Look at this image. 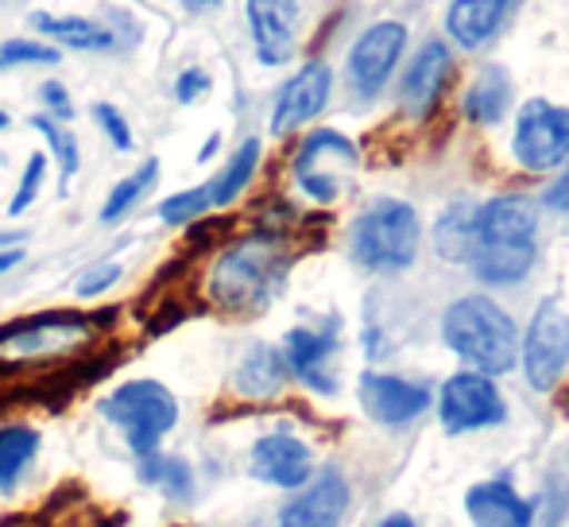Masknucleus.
Segmentation results:
<instances>
[{"mask_svg": "<svg viewBox=\"0 0 569 527\" xmlns=\"http://www.w3.org/2000/svg\"><path fill=\"white\" fill-rule=\"evenodd\" d=\"M516 159L531 171H550L562 159H569V109L547 106V101H531L519 113L516 129Z\"/></svg>", "mask_w": 569, "mask_h": 527, "instance_id": "7", "label": "nucleus"}, {"mask_svg": "<svg viewBox=\"0 0 569 527\" xmlns=\"http://www.w3.org/2000/svg\"><path fill=\"white\" fill-rule=\"evenodd\" d=\"M283 380H287L283 354L260 341V346H252L244 357H240L232 385H237V392L248 396V399H268V396H276L279 388H283Z\"/></svg>", "mask_w": 569, "mask_h": 527, "instance_id": "24", "label": "nucleus"}, {"mask_svg": "<svg viewBox=\"0 0 569 527\" xmlns=\"http://www.w3.org/2000/svg\"><path fill=\"white\" fill-rule=\"evenodd\" d=\"M503 106H508V82H503L500 70H488V74L480 78L477 86H472L469 101H465V109H469V117H472V121H480V125L500 121Z\"/></svg>", "mask_w": 569, "mask_h": 527, "instance_id": "29", "label": "nucleus"}, {"mask_svg": "<svg viewBox=\"0 0 569 527\" xmlns=\"http://www.w3.org/2000/svg\"><path fill=\"white\" fill-rule=\"evenodd\" d=\"M547 206H550V210H569V167H566L562 179L547 190Z\"/></svg>", "mask_w": 569, "mask_h": 527, "instance_id": "38", "label": "nucleus"}, {"mask_svg": "<svg viewBox=\"0 0 569 527\" xmlns=\"http://www.w3.org/2000/svg\"><path fill=\"white\" fill-rule=\"evenodd\" d=\"M39 101H43V113L51 117V121H62V125L74 121V101H70V90L62 82L39 86Z\"/></svg>", "mask_w": 569, "mask_h": 527, "instance_id": "36", "label": "nucleus"}, {"mask_svg": "<svg viewBox=\"0 0 569 527\" xmlns=\"http://www.w3.org/2000/svg\"><path fill=\"white\" fill-rule=\"evenodd\" d=\"M287 276L283 245L276 237H244L210 264L206 291L229 315H260L271 307Z\"/></svg>", "mask_w": 569, "mask_h": 527, "instance_id": "1", "label": "nucleus"}, {"mask_svg": "<svg viewBox=\"0 0 569 527\" xmlns=\"http://www.w3.org/2000/svg\"><path fill=\"white\" fill-rule=\"evenodd\" d=\"M349 508V485L341 469L326 466L315 481L302 485V493L283 508L279 527H338Z\"/></svg>", "mask_w": 569, "mask_h": 527, "instance_id": "14", "label": "nucleus"}, {"mask_svg": "<svg viewBox=\"0 0 569 527\" xmlns=\"http://www.w3.org/2000/svg\"><path fill=\"white\" fill-rule=\"evenodd\" d=\"M0 67H4V62H0Z\"/></svg>", "mask_w": 569, "mask_h": 527, "instance_id": "45", "label": "nucleus"}, {"mask_svg": "<svg viewBox=\"0 0 569 527\" xmlns=\"http://www.w3.org/2000/svg\"><path fill=\"white\" fill-rule=\"evenodd\" d=\"M419 218L407 202H376L352 226V257L365 268L399 271L419 252Z\"/></svg>", "mask_w": 569, "mask_h": 527, "instance_id": "5", "label": "nucleus"}, {"mask_svg": "<svg viewBox=\"0 0 569 527\" xmlns=\"http://www.w3.org/2000/svg\"><path fill=\"white\" fill-rule=\"evenodd\" d=\"M218 143H221V136H210V140H206V148L198 151V159H202V163H206V159H210L213 151H218Z\"/></svg>", "mask_w": 569, "mask_h": 527, "instance_id": "42", "label": "nucleus"}, {"mask_svg": "<svg viewBox=\"0 0 569 527\" xmlns=\"http://www.w3.org/2000/svg\"><path fill=\"white\" fill-rule=\"evenodd\" d=\"M136 481L143 489H156L159 497H167L171 505H187L194 497V466L179 454L151 450L136 458Z\"/></svg>", "mask_w": 569, "mask_h": 527, "instance_id": "19", "label": "nucleus"}, {"mask_svg": "<svg viewBox=\"0 0 569 527\" xmlns=\"http://www.w3.org/2000/svg\"><path fill=\"white\" fill-rule=\"evenodd\" d=\"M47 163H51V156H47V151H31V156H28L20 182H16L12 202H8V218H20V213H28L31 206L39 202V195H43V182H47Z\"/></svg>", "mask_w": 569, "mask_h": 527, "instance_id": "31", "label": "nucleus"}, {"mask_svg": "<svg viewBox=\"0 0 569 527\" xmlns=\"http://www.w3.org/2000/svg\"><path fill=\"white\" fill-rule=\"evenodd\" d=\"M248 474L276 489H302L315 477V458H310L307 443H299L287 430H276V435L256 438L252 454H248Z\"/></svg>", "mask_w": 569, "mask_h": 527, "instance_id": "10", "label": "nucleus"}, {"mask_svg": "<svg viewBox=\"0 0 569 527\" xmlns=\"http://www.w3.org/2000/svg\"><path fill=\"white\" fill-rule=\"evenodd\" d=\"M210 190L202 187H190V190H179V195H167L163 202H159V221L163 226H190V221H198L202 213H210Z\"/></svg>", "mask_w": 569, "mask_h": 527, "instance_id": "32", "label": "nucleus"}, {"mask_svg": "<svg viewBox=\"0 0 569 527\" xmlns=\"http://www.w3.org/2000/svg\"><path fill=\"white\" fill-rule=\"evenodd\" d=\"M0 4H4V0H0Z\"/></svg>", "mask_w": 569, "mask_h": 527, "instance_id": "46", "label": "nucleus"}, {"mask_svg": "<svg viewBox=\"0 0 569 527\" xmlns=\"http://www.w3.org/2000/svg\"><path fill=\"white\" fill-rule=\"evenodd\" d=\"M360 404L372 415L376 422H407L415 415L427 411L430 396L422 385H411V380L399 377H383V372H365L360 377Z\"/></svg>", "mask_w": 569, "mask_h": 527, "instance_id": "16", "label": "nucleus"}, {"mask_svg": "<svg viewBox=\"0 0 569 527\" xmlns=\"http://www.w3.org/2000/svg\"><path fill=\"white\" fill-rule=\"evenodd\" d=\"M101 322L82 310H43V315L20 318L0 326V369L20 365H47L74 357L98 338Z\"/></svg>", "mask_w": 569, "mask_h": 527, "instance_id": "3", "label": "nucleus"}, {"mask_svg": "<svg viewBox=\"0 0 569 527\" xmlns=\"http://www.w3.org/2000/svg\"><path fill=\"white\" fill-rule=\"evenodd\" d=\"M357 163V148L341 132H310L295 156V182L307 190L315 202H333L341 195L345 171Z\"/></svg>", "mask_w": 569, "mask_h": 527, "instance_id": "6", "label": "nucleus"}, {"mask_svg": "<svg viewBox=\"0 0 569 527\" xmlns=\"http://www.w3.org/2000/svg\"><path fill=\"white\" fill-rule=\"evenodd\" d=\"M403 23H376L365 36L352 43L349 51V82L360 98H372L383 82H388L391 67L399 62V51H403Z\"/></svg>", "mask_w": 569, "mask_h": 527, "instance_id": "11", "label": "nucleus"}, {"mask_svg": "<svg viewBox=\"0 0 569 527\" xmlns=\"http://www.w3.org/2000/svg\"><path fill=\"white\" fill-rule=\"evenodd\" d=\"M442 334L465 361L477 365L488 377L508 372L511 365H516V346H519L516 322H511L492 299L469 295V299L453 302V307L446 310Z\"/></svg>", "mask_w": 569, "mask_h": 527, "instance_id": "4", "label": "nucleus"}, {"mask_svg": "<svg viewBox=\"0 0 569 527\" xmlns=\"http://www.w3.org/2000/svg\"><path fill=\"white\" fill-rule=\"evenodd\" d=\"M174 4H179L187 16H210V12H218L226 0H174Z\"/></svg>", "mask_w": 569, "mask_h": 527, "instance_id": "39", "label": "nucleus"}, {"mask_svg": "<svg viewBox=\"0 0 569 527\" xmlns=\"http://www.w3.org/2000/svg\"><path fill=\"white\" fill-rule=\"evenodd\" d=\"M23 241H28V233H20V229H12V233H0V252L23 249Z\"/></svg>", "mask_w": 569, "mask_h": 527, "instance_id": "41", "label": "nucleus"}, {"mask_svg": "<svg viewBox=\"0 0 569 527\" xmlns=\"http://www.w3.org/2000/svg\"><path fill=\"white\" fill-rule=\"evenodd\" d=\"M8 125H12V121H8V113H0V132H4Z\"/></svg>", "mask_w": 569, "mask_h": 527, "instance_id": "44", "label": "nucleus"}, {"mask_svg": "<svg viewBox=\"0 0 569 527\" xmlns=\"http://www.w3.org/2000/svg\"><path fill=\"white\" fill-rule=\"evenodd\" d=\"M256 167H260V140L252 136V140L240 143V148L229 156V163L221 167L210 182H206L213 210H226V206H232L240 195H244L248 182H252V175H256Z\"/></svg>", "mask_w": 569, "mask_h": 527, "instance_id": "25", "label": "nucleus"}, {"mask_svg": "<svg viewBox=\"0 0 569 527\" xmlns=\"http://www.w3.org/2000/svg\"><path fill=\"white\" fill-rule=\"evenodd\" d=\"M0 62L4 67H54L59 62V47L43 43V39H8L0 47Z\"/></svg>", "mask_w": 569, "mask_h": 527, "instance_id": "33", "label": "nucleus"}, {"mask_svg": "<svg viewBox=\"0 0 569 527\" xmlns=\"http://www.w3.org/2000/svg\"><path fill=\"white\" fill-rule=\"evenodd\" d=\"M23 264V249H8V252H0V276H8L12 268H20Z\"/></svg>", "mask_w": 569, "mask_h": 527, "instance_id": "40", "label": "nucleus"}, {"mask_svg": "<svg viewBox=\"0 0 569 527\" xmlns=\"http://www.w3.org/2000/svg\"><path fill=\"white\" fill-rule=\"evenodd\" d=\"M503 419V399L485 372H461L442 388V422L450 430H477Z\"/></svg>", "mask_w": 569, "mask_h": 527, "instance_id": "13", "label": "nucleus"}, {"mask_svg": "<svg viewBox=\"0 0 569 527\" xmlns=\"http://www.w3.org/2000/svg\"><path fill=\"white\" fill-rule=\"evenodd\" d=\"M446 78H450V51H446L442 43H427L419 51V59H415L411 74H407L403 82V98H407V109L411 113H430L438 101V93H442Z\"/></svg>", "mask_w": 569, "mask_h": 527, "instance_id": "21", "label": "nucleus"}, {"mask_svg": "<svg viewBox=\"0 0 569 527\" xmlns=\"http://www.w3.org/2000/svg\"><path fill=\"white\" fill-rule=\"evenodd\" d=\"M98 415L109 427H117L124 446L140 458V454L163 450L167 435L179 427V399L159 380L136 377L117 385L109 396H101Z\"/></svg>", "mask_w": 569, "mask_h": 527, "instance_id": "2", "label": "nucleus"}, {"mask_svg": "<svg viewBox=\"0 0 569 527\" xmlns=\"http://www.w3.org/2000/svg\"><path fill=\"white\" fill-rule=\"evenodd\" d=\"M333 90V74L326 62H307L291 82L279 90L276 109H271V132L287 136L295 129H302L307 121H315L318 113L326 109Z\"/></svg>", "mask_w": 569, "mask_h": 527, "instance_id": "12", "label": "nucleus"}, {"mask_svg": "<svg viewBox=\"0 0 569 527\" xmlns=\"http://www.w3.org/2000/svg\"><path fill=\"white\" fill-rule=\"evenodd\" d=\"M465 505H469V516L477 527H531V520H535L531 505H527L523 497H516V493L500 481H488V485L469 489Z\"/></svg>", "mask_w": 569, "mask_h": 527, "instance_id": "20", "label": "nucleus"}, {"mask_svg": "<svg viewBox=\"0 0 569 527\" xmlns=\"http://www.w3.org/2000/svg\"><path fill=\"white\" fill-rule=\"evenodd\" d=\"M569 365V315L558 302H542L535 315L531 330H527L523 346V369L539 392L558 385L562 369Z\"/></svg>", "mask_w": 569, "mask_h": 527, "instance_id": "8", "label": "nucleus"}, {"mask_svg": "<svg viewBox=\"0 0 569 527\" xmlns=\"http://www.w3.org/2000/svg\"><path fill=\"white\" fill-rule=\"evenodd\" d=\"M159 159H143L140 167H136L132 175H124V179L117 182L113 190H109V198H106V206H101V226H120V221H128V213L136 210V206L143 202V198L156 190V182H159Z\"/></svg>", "mask_w": 569, "mask_h": 527, "instance_id": "27", "label": "nucleus"}, {"mask_svg": "<svg viewBox=\"0 0 569 527\" xmlns=\"http://www.w3.org/2000/svg\"><path fill=\"white\" fill-rule=\"evenodd\" d=\"M256 59L283 67L299 47V0H244Z\"/></svg>", "mask_w": 569, "mask_h": 527, "instance_id": "9", "label": "nucleus"}, {"mask_svg": "<svg viewBox=\"0 0 569 527\" xmlns=\"http://www.w3.org/2000/svg\"><path fill=\"white\" fill-rule=\"evenodd\" d=\"M330 357H333V338L318 330H291L283 341V361L287 372L302 380L315 392H333V377H330Z\"/></svg>", "mask_w": 569, "mask_h": 527, "instance_id": "18", "label": "nucleus"}, {"mask_svg": "<svg viewBox=\"0 0 569 527\" xmlns=\"http://www.w3.org/2000/svg\"><path fill=\"white\" fill-rule=\"evenodd\" d=\"M31 129L47 140V148H51V156L59 159V171H62V195H67V182L78 175V167H82V148H78V136L67 129L62 121H51L47 113H36L31 117Z\"/></svg>", "mask_w": 569, "mask_h": 527, "instance_id": "28", "label": "nucleus"}, {"mask_svg": "<svg viewBox=\"0 0 569 527\" xmlns=\"http://www.w3.org/2000/svg\"><path fill=\"white\" fill-rule=\"evenodd\" d=\"M31 28L36 36L51 39L62 51H82V54H109L117 51V36L106 23L90 20V16H54V12H31Z\"/></svg>", "mask_w": 569, "mask_h": 527, "instance_id": "17", "label": "nucleus"}, {"mask_svg": "<svg viewBox=\"0 0 569 527\" xmlns=\"http://www.w3.org/2000/svg\"><path fill=\"white\" fill-rule=\"evenodd\" d=\"M93 121H98V129L106 132V140L113 143V151H132L136 148L132 125H128V117L120 113L117 106H109V101H98V106H93Z\"/></svg>", "mask_w": 569, "mask_h": 527, "instance_id": "35", "label": "nucleus"}, {"mask_svg": "<svg viewBox=\"0 0 569 527\" xmlns=\"http://www.w3.org/2000/svg\"><path fill=\"white\" fill-rule=\"evenodd\" d=\"M380 527H415V524L407 520V516H388V520H383Z\"/></svg>", "mask_w": 569, "mask_h": 527, "instance_id": "43", "label": "nucleus"}, {"mask_svg": "<svg viewBox=\"0 0 569 527\" xmlns=\"http://www.w3.org/2000/svg\"><path fill=\"white\" fill-rule=\"evenodd\" d=\"M511 0H453L446 28L461 47H480L488 36H496V28L508 16Z\"/></svg>", "mask_w": 569, "mask_h": 527, "instance_id": "23", "label": "nucleus"}, {"mask_svg": "<svg viewBox=\"0 0 569 527\" xmlns=\"http://www.w3.org/2000/svg\"><path fill=\"white\" fill-rule=\"evenodd\" d=\"M535 226H539V210L531 198H496L472 218V249H480V245H535Z\"/></svg>", "mask_w": 569, "mask_h": 527, "instance_id": "15", "label": "nucleus"}, {"mask_svg": "<svg viewBox=\"0 0 569 527\" xmlns=\"http://www.w3.org/2000/svg\"><path fill=\"white\" fill-rule=\"evenodd\" d=\"M469 260L485 284H516L531 271L535 245H480L469 252Z\"/></svg>", "mask_w": 569, "mask_h": 527, "instance_id": "26", "label": "nucleus"}, {"mask_svg": "<svg viewBox=\"0 0 569 527\" xmlns=\"http://www.w3.org/2000/svg\"><path fill=\"white\" fill-rule=\"evenodd\" d=\"M120 279H124V264H120V260H98V264H90L82 276H78L74 295H78V299H98V295L113 291Z\"/></svg>", "mask_w": 569, "mask_h": 527, "instance_id": "34", "label": "nucleus"}, {"mask_svg": "<svg viewBox=\"0 0 569 527\" xmlns=\"http://www.w3.org/2000/svg\"><path fill=\"white\" fill-rule=\"evenodd\" d=\"M472 218H477V210H469V206H457V210L446 213L442 226H438V249H442L446 260H469Z\"/></svg>", "mask_w": 569, "mask_h": 527, "instance_id": "30", "label": "nucleus"}, {"mask_svg": "<svg viewBox=\"0 0 569 527\" xmlns=\"http://www.w3.org/2000/svg\"><path fill=\"white\" fill-rule=\"evenodd\" d=\"M43 450V435L31 422H4L0 427V493H16L28 469Z\"/></svg>", "mask_w": 569, "mask_h": 527, "instance_id": "22", "label": "nucleus"}, {"mask_svg": "<svg viewBox=\"0 0 569 527\" xmlns=\"http://www.w3.org/2000/svg\"><path fill=\"white\" fill-rule=\"evenodd\" d=\"M210 74H206L202 67H190V70H182L179 78H174V98L182 101V106H190V101H198V98H206L210 93Z\"/></svg>", "mask_w": 569, "mask_h": 527, "instance_id": "37", "label": "nucleus"}]
</instances>
